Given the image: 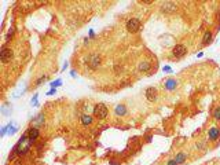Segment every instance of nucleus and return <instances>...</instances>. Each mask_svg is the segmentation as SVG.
I'll return each mask as SVG.
<instances>
[{
    "mask_svg": "<svg viewBox=\"0 0 220 165\" xmlns=\"http://www.w3.org/2000/svg\"><path fill=\"white\" fill-rule=\"evenodd\" d=\"M32 144H33V142H32L30 139H29V136H28V132H25V134L21 136V139L17 142V144L14 146V151L17 153V155H25L30 150Z\"/></svg>",
    "mask_w": 220,
    "mask_h": 165,
    "instance_id": "nucleus-1",
    "label": "nucleus"
},
{
    "mask_svg": "<svg viewBox=\"0 0 220 165\" xmlns=\"http://www.w3.org/2000/svg\"><path fill=\"white\" fill-rule=\"evenodd\" d=\"M92 113H94V116L98 120H105L106 117L109 116V109H107V106L103 105V103H98V105L94 106Z\"/></svg>",
    "mask_w": 220,
    "mask_h": 165,
    "instance_id": "nucleus-2",
    "label": "nucleus"
},
{
    "mask_svg": "<svg viewBox=\"0 0 220 165\" xmlns=\"http://www.w3.org/2000/svg\"><path fill=\"white\" fill-rule=\"evenodd\" d=\"M87 66L91 69V70H96L98 67L100 66V63H102V61H100V55L99 54H89L88 58H87Z\"/></svg>",
    "mask_w": 220,
    "mask_h": 165,
    "instance_id": "nucleus-3",
    "label": "nucleus"
},
{
    "mask_svg": "<svg viewBox=\"0 0 220 165\" xmlns=\"http://www.w3.org/2000/svg\"><path fill=\"white\" fill-rule=\"evenodd\" d=\"M125 28H127V31L128 32H131V33H136V32L140 29V21L138 19V18H131V19L127 21Z\"/></svg>",
    "mask_w": 220,
    "mask_h": 165,
    "instance_id": "nucleus-4",
    "label": "nucleus"
},
{
    "mask_svg": "<svg viewBox=\"0 0 220 165\" xmlns=\"http://www.w3.org/2000/svg\"><path fill=\"white\" fill-rule=\"evenodd\" d=\"M186 54H187V48H186L184 44H175V46L172 47V55L176 58V59L183 58Z\"/></svg>",
    "mask_w": 220,
    "mask_h": 165,
    "instance_id": "nucleus-5",
    "label": "nucleus"
},
{
    "mask_svg": "<svg viewBox=\"0 0 220 165\" xmlns=\"http://www.w3.org/2000/svg\"><path fill=\"white\" fill-rule=\"evenodd\" d=\"M0 59L3 63H8L12 59V50L8 47H3L1 51H0Z\"/></svg>",
    "mask_w": 220,
    "mask_h": 165,
    "instance_id": "nucleus-6",
    "label": "nucleus"
},
{
    "mask_svg": "<svg viewBox=\"0 0 220 165\" xmlns=\"http://www.w3.org/2000/svg\"><path fill=\"white\" fill-rule=\"evenodd\" d=\"M145 96L149 102H156L158 98V94H157V89L154 87H147L146 91H145Z\"/></svg>",
    "mask_w": 220,
    "mask_h": 165,
    "instance_id": "nucleus-7",
    "label": "nucleus"
},
{
    "mask_svg": "<svg viewBox=\"0 0 220 165\" xmlns=\"http://www.w3.org/2000/svg\"><path fill=\"white\" fill-rule=\"evenodd\" d=\"M44 123H46V116H44V113H39L35 119L32 120V127L39 129L40 127L44 125Z\"/></svg>",
    "mask_w": 220,
    "mask_h": 165,
    "instance_id": "nucleus-8",
    "label": "nucleus"
},
{
    "mask_svg": "<svg viewBox=\"0 0 220 165\" xmlns=\"http://www.w3.org/2000/svg\"><path fill=\"white\" fill-rule=\"evenodd\" d=\"M179 85V81L176 80V78H167L165 81H164V88L167 89V91H173V89H176Z\"/></svg>",
    "mask_w": 220,
    "mask_h": 165,
    "instance_id": "nucleus-9",
    "label": "nucleus"
},
{
    "mask_svg": "<svg viewBox=\"0 0 220 165\" xmlns=\"http://www.w3.org/2000/svg\"><path fill=\"white\" fill-rule=\"evenodd\" d=\"M220 138V129L217 127H212V128L208 131V139L210 142H216V140Z\"/></svg>",
    "mask_w": 220,
    "mask_h": 165,
    "instance_id": "nucleus-10",
    "label": "nucleus"
},
{
    "mask_svg": "<svg viewBox=\"0 0 220 165\" xmlns=\"http://www.w3.org/2000/svg\"><path fill=\"white\" fill-rule=\"evenodd\" d=\"M127 113H128V110H127L125 105H122V103H120V105H116L114 114L117 116V117H124V116H127Z\"/></svg>",
    "mask_w": 220,
    "mask_h": 165,
    "instance_id": "nucleus-11",
    "label": "nucleus"
},
{
    "mask_svg": "<svg viewBox=\"0 0 220 165\" xmlns=\"http://www.w3.org/2000/svg\"><path fill=\"white\" fill-rule=\"evenodd\" d=\"M161 10L165 11V12H173V11L176 10V3H173V1H165V3H163V6H161Z\"/></svg>",
    "mask_w": 220,
    "mask_h": 165,
    "instance_id": "nucleus-12",
    "label": "nucleus"
},
{
    "mask_svg": "<svg viewBox=\"0 0 220 165\" xmlns=\"http://www.w3.org/2000/svg\"><path fill=\"white\" fill-rule=\"evenodd\" d=\"M152 69V63L149 61H140L138 63V70L140 73H145V72H149Z\"/></svg>",
    "mask_w": 220,
    "mask_h": 165,
    "instance_id": "nucleus-13",
    "label": "nucleus"
},
{
    "mask_svg": "<svg viewBox=\"0 0 220 165\" xmlns=\"http://www.w3.org/2000/svg\"><path fill=\"white\" fill-rule=\"evenodd\" d=\"M26 132H28V136H29V139H30L32 142H35V140H36L39 136H40V131H39L37 128H33V127H30V128L28 129Z\"/></svg>",
    "mask_w": 220,
    "mask_h": 165,
    "instance_id": "nucleus-14",
    "label": "nucleus"
},
{
    "mask_svg": "<svg viewBox=\"0 0 220 165\" xmlns=\"http://www.w3.org/2000/svg\"><path fill=\"white\" fill-rule=\"evenodd\" d=\"M212 40H213V33L210 31H206L202 36V46H209Z\"/></svg>",
    "mask_w": 220,
    "mask_h": 165,
    "instance_id": "nucleus-15",
    "label": "nucleus"
},
{
    "mask_svg": "<svg viewBox=\"0 0 220 165\" xmlns=\"http://www.w3.org/2000/svg\"><path fill=\"white\" fill-rule=\"evenodd\" d=\"M11 112H12L11 105H8V103H3V105H1V107H0V113L3 114L4 117H8V116H11Z\"/></svg>",
    "mask_w": 220,
    "mask_h": 165,
    "instance_id": "nucleus-16",
    "label": "nucleus"
},
{
    "mask_svg": "<svg viewBox=\"0 0 220 165\" xmlns=\"http://www.w3.org/2000/svg\"><path fill=\"white\" fill-rule=\"evenodd\" d=\"M92 121H94V119H92L91 114H88V113L81 114V124H83V125H89V124H92Z\"/></svg>",
    "mask_w": 220,
    "mask_h": 165,
    "instance_id": "nucleus-17",
    "label": "nucleus"
},
{
    "mask_svg": "<svg viewBox=\"0 0 220 165\" xmlns=\"http://www.w3.org/2000/svg\"><path fill=\"white\" fill-rule=\"evenodd\" d=\"M7 127H8V132H7V135H14L19 129V127H18V124L17 123H14V121H11V123H8L7 124Z\"/></svg>",
    "mask_w": 220,
    "mask_h": 165,
    "instance_id": "nucleus-18",
    "label": "nucleus"
},
{
    "mask_svg": "<svg viewBox=\"0 0 220 165\" xmlns=\"http://www.w3.org/2000/svg\"><path fill=\"white\" fill-rule=\"evenodd\" d=\"M175 160H176V162H178L179 165L183 164L184 161L187 160V153H186V151H180V153H178L176 157H175Z\"/></svg>",
    "mask_w": 220,
    "mask_h": 165,
    "instance_id": "nucleus-19",
    "label": "nucleus"
},
{
    "mask_svg": "<svg viewBox=\"0 0 220 165\" xmlns=\"http://www.w3.org/2000/svg\"><path fill=\"white\" fill-rule=\"evenodd\" d=\"M46 80H47V74H42V76H40V77H39V78L36 80L35 85H36V87H39V85H42V84H43L44 81H46Z\"/></svg>",
    "mask_w": 220,
    "mask_h": 165,
    "instance_id": "nucleus-20",
    "label": "nucleus"
},
{
    "mask_svg": "<svg viewBox=\"0 0 220 165\" xmlns=\"http://www.w3.org/2000/svg\"><path fill=\"white\" fill-rule=\"evenodd\" d=\"M61 85H62V80L61 78H57L55 81L50 82V87L51 88H57V87H61Z\"/></svg>",
    "mask_w": 220,
    "mask_h": 165,
    "instance_id": "nucleus-21",
    "label": "nucleus"
},
{
    "mask_svg": "<svg viewBox=\"0 0 220 165\" xmlns=\"http://www.w3.org/2000/svg\"><path fill=\"white\" fill-rule=\"evenodd\" d=\"M212 116H213V119H215V120H219V121H220V106L215 107V110H213Z\"/></svg>",
    "mask_w": 220,
    "mask_h": 165,
    "instance_id": "nucleus-22",
    "label": "nucleus"
},
{
    "mask_svg": "<svg viewBox=\"0 0 220 165\" xmlns=\"http://www.w3.org/2000/svg\"><path fill=\"white\" fill-rule=\"evenodd\" d=\"M30 105L32 106H37L39 105V94H35L30 99Z\"/></svg>",
    "mask_w": 220,
    "mask_h": 165,
    "instance_id": "nucleus-23",
    "label": "nucleus"
},
{
    "mask_svg": "<svg viewBox=\"0 0 220 165\" xmlns=\"http://www.w3.org/2000/svg\"><path fill=\"white\" fill-rule=\"evenodd\" d=\"M195 147H197V149H199V150H205V149H206V143H205V142H202V140H199V142H197Z\"/></svg>",
    "mask_w": 220,
    "mask_h": 165,
    "instance_id": "nucleus-24",
    "label": "nucleus"
},
{
    "mask_svg": "<svg viewBox=\"0 0 220 165\" xmlns=\"http://www.w3.org/2000/svg\"><path fill=\"white\" fill-rule=\"evenodd\" d=\"M14 32H15V29H14V28H11L10 31H8V33L6 35V40H7V41L11 40V37H12V35H14Z\"/></svg>",
    "mask_w": 220,
    "mask_h": 165,
    "instance_id": "nucleus-25",
    "label": "nucleus"
},
{
    "mask_svg": "<svg viewBox=\"0 0 220 165\" xmlns=\"http://www.w3.org/2000/svg\"><path fill=\"white\" fill-rule=\"evenodd\" d=\"M7 132H8V127H7V125L1 127V132H0V136H6V135H7Z\"/></svg>",
    "mask_w": 220,
    "mask_h": 165,
    "instance_id": "nucleus-26",
    "label": "nucleus"
},
{
    "mask_svg": "<svg viewBox=\"0 0 220 165\" xmlns=\"http://www.w3.org/2000/svg\"><path fill=\"white\" fill-rule=\"evenodd\" d=\"M167 165H179V164L176 162V160H175V158H169V160L167 161Z\"/></svg>",
    "mask_w": 220,
    "mask_h": 165,
    "instance_id": "nucleus-27",
    "label": "nucleus"
},
{
    "mask_svg": "<svg viewBox=\"0 0 220 165\" xmlns=\"http://www.w3.org/2000/svg\"><path fill=\"white\" fill-rule=\"evenodd\" d=\"M163 72H165V73H172V67L168 66V65H167V66L163 67Z\"/></svg>",
    "mask_w": 220,
    "mask_h": 165,
    "instance_id": "nucleus-28",
    "label": "nucleus"
},
{
    "mask_svg": "<svg viewBox=\"0 0 220 165\" xmlns=\"http://www.w3.org/2000/svg\"><path fill=\"white\" fill-rule=\"evenodd\" d=\"M55 94H57V88H51V89L47 92V95L48 96H51V95H55Z\"/></svg>",
    "mask_w": 220,
    "mask_h": 165,
    "instance_id": "nucleus-29",
    "label": "nucleus"
},
{
    "mask_svg": "<svg viewBox=\"0 0 220 165\" xmlns=\"http://www.w3.org/2000/svg\"><path fill=\"white\" fill-rule=\"evenodd\" d=\"M114 70H116V73H121V72H122V66H120V65H116Z\"/></svg>",
    "mask_w": 220,
    "mask_h": 165,
    "instance_id": "nucleus-30",
    "label": "nucleus"
},
{
    "mask_svg": "<svg viewBox=\"0 0 220 165\" xmlns=\"http://www.w3.org/2000/svg\"><path fill=\"white\" fill-rule=\"evenodd\" d=\"M68 66H69V62H65V63H63V66H62V72H65V70L68 69Z\"/></svg>",
    "mask_w": 220,
    "mask_h": 165,
    "instance_id": "nucleus-31",
    "label": "nucleus"
},
{
    "mask_svg": "<svg viewBox=\"0 0 220 165\" xmlns=\"http://www.w3.org/2000/svg\"><path fill=\"white\" fill-rule=\"evenodd\" d=\"M70 76L73 78H76V70H70Z\"/></svg>",
    "mask_w": 220,
    "mask_h": 165,
    "instance_id": "nucleus-32",
    "label": "nucleus"
},
{
    "mask_svg": "<svg viewBox=\"0 0 220 165\" xmlns=\"http://www.w3.org/2000/svg\"><path fill=\"white\" fill-rule=\"evenodd\" d=\"M89 109H91L89 105H85V106H84V110H85V112H89Z\"/></svg>",
    "mask_w": 220,
    "mask_h": 165,
    "instance_id": "nucleus-33",
    "label": "nucleus"
},
{
    "mask_svg": "<svg viewBox=\"0 0 220 165\" xmlns=\"http://www.w3.org/2000/svg\"><path fill=\"white\" fill-rule=\"evenodd\" d=\"M94 31H92V29H91V31H89V37H91V39H92V37H94Z\"/></svg>",
    "mask_w": 220,
    "mask_h": 165,
    "instance_id": "nucleus-34",
    "label": "nucleus"
},
{
    "mask_svg": "<svg viewBox=\"0 0 220 165\" xmlns=\"http://www.w3.org/2000/svg\"><path fill=\"white\" fill-rule=\"evenodd\" d=\"M143 3H145V4H152L153 1H152V0H145V1H143Z\"/></svg>",
    "mask_w": 220,
    "mask_h": 165,
    "instance_id": "nucleus-35",
    "label": "nucleus"
}]
</instances>
